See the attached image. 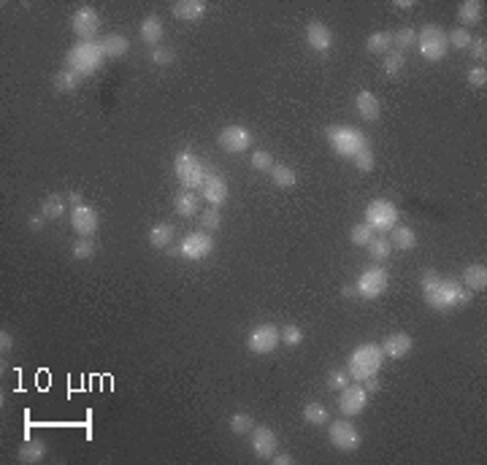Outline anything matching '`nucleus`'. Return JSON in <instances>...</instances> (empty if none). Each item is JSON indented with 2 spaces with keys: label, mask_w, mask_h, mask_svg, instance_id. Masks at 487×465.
Here are the masks:
<instances>
[{
  "label": "nucleus",
  "mask_w": 487,
  "mask_h": 465,
  "mask_svg": "<svg viewBox=\"0 0 487 465\" xmlns=\"http://www.w3.org/2000/svg\"><path fill=\"white\" fill-rule=\"evenodd\" d=\"M422 295H425V303L433 308V311H452V308H460V306H468L471 303V290H466L457 279L452 276H442L439 271L428 268L422 273Z\"/></svg>",
  "instance_id": "f257e3e1"
},
{
  "label": "nucleus",
  "mask_w": 487,
  "mask_h": 465,
  "mask_svg": "<svg viewBox=\"0 0 487 465\" xmlns=\"http://www.w3.org/2000/svg\"><path fill=\"white\" fill-rule=\"evenodd\" d=\"M103 63H106V54L100 49V41H79L73 43L68 49V54H65V68L76 71L82 79L95 73V71H100Z\"/></svg>",
  "instance_id": "f03ea898"
},
{
  "label": "nucleus",
  "mask_w": 487,
  "mask_h": 465,
  "mask_svg": "<svg viewBox=\"0 0 487 465\" xmlns=\"http://www.w3.org/2000/svg\"><path fill=\"white\" fill-rule=\"evenodd\" d=\"M174 170H177L179 184H181L184 190H201L203 181L209 179V173L214 168H212L209 163H203L195 152L181 149L177 157H174Z\"/></svg>",
  "instance_id": "7ed1b4c3"
},
{
  "label": "nucleus",
  "mask_w": 487,
  "mask_h": 465,
  "mask_svg": "<svg viewBox=\"0 0 487 465\" xmlns=\"http://www.w3.org/2000/svg\"><path fill=\"white\" fill-rule=\"evenodd\" d=\"M382 360H385V354H382L379 343H360V346H354L350 360H347L350 363L347 371H350L352 381H365L379 374Z\"/></svg>",
  "instance_id": "20e7f679"
},
{
  "label": "nucleus",
  "mask_w": 487,
  "mask_h": 465,
  "mask_svg": "<svg viewBox=\"0 0 487 465\" xmlns=\"http://www.w3.org/2000/svg\"><path fill=\"white\" fill-rule=\"evenodd\" d=\"M325 135H328V144L333 146V152H336L339 157H354L360 149L368 146L365 133L350 125H330Z\"/></svg>",
  "instance_id": "39448f33"
},
{
  "label": "nucleus",
  "mask_w": 487,
  "mask_h": 465,
  "mask_svg": "<svg viewBox=\"0 0 487 465\" xmlns=\"http://www.w3.org/2000/svg\"><path fill=\"white\" fill-rule=\"evenodd\" d=\"M398 206L387 198H374L368 206H365V225L374 227L376 233H390L396 225H398Z\"/></svg>",
  "instance_id": "423d86ee"
},
{
  "label": "nucleus",
  "mask_w": 487,
  "mask_h": 465,
  "mask_svg": "<svg viewBox=\"0 0 487 465\" xmlns=\"http://www.w3.org/2000/svg\"><path fill=\"white\" fill-rule=\"evenodd\" d=\"M417 49L420 54L428 60V63H439L446 57V49H449V41H446V30L442 25H425L420 33H417Z\"/></svg>",
  "instance_id": "0eeeda50"
},
{
  "label": "nucleus",
  "mask_w": 487,
  "mask_h": 465,
  "mask_svg": "<svg viewBox=\"0 0 487 465\" xmlns=\"http://www.w3.org/2000/svg\"><path fill=\"white\" fill-rule=\"evenodd\" d=\"M387 284H390V276H387V271L382 268V265H371V268H365L360 276H357V284H354V290H357V295L365 297V300H374V297H379L385 290H387Z\"/></svg>",
  "instance_id": "6e6552de"
},
{
  "label": "nucleus",
  "mask_w": 487,
  "mask_h": 465,
  "mask_svg": "<svg viewBox=\"0 0 487 465\" xmlns=\"http://www.w3.org/2000/svg\"><path fill=\"white\" fill-rule=\"evenodd\" d=\"M279 343H282V330L273 322H263V325L252 328L247 336V349L252 354H271Z\"/></svg>",
  "instance_id": "1a4fd4ad"
},
{
  "label": "nucleus",
  "mask_w": 487,
  "mask_h": 465,
  "mask_svg": "<svg viewBox=\"0 0 487 465\" xmlns=\"http://www.w3.org/2000/svg\"><path fill=\"white\" fill-rule=\"evenodd\" d=\"M71 33L79 38V41H98V33H100V16L92 5H79L71 16Z\"/></svg>",
  "instance_id": "9d476101"
},
{
  "label": "nucleus",
  "mask_w": 487,
  "mask_h": 465,
  "mask_svg": "<svg viewBox=\"0 0 487 465\" xmlns=\"http://www.w3.org/2000/svg\"><path fill=\"white\" fill-rule=\"evenodd\" d=\"M328 441L339 449V452H357L363 438H360V430L354 427L350 420H336V422H328Z\"/></svg>",
  "instance_id": "9b49d317"
},
{
  "label": "nucleus",
  "mask_w": 487,
  "mask_h": 465,
  "mask_svg": "<svg viewBox=\"0 0 487 465\" xmlns=\"http://www.w3.org/2000/svg\"><path fill=\"white\" fill-rule=\"evenodd\" d=\"M217 144L222 146V152H227V155H244L252 146V133L241 125H227L220 130Z\"/></svg>",
  "instance_id": "f8f14e48"
},
{
  "label": "nucleus",
  "mask_w": 487,
  "mask_h": 465,
  "mask_svg": "<svg viewBox=\"0 0 487 465\" xmlns=\"http://www.w3.org/2000/svg\"><path fill=\"white\" fill-rule=\"evenodd\" d=\"M365 406H368V392H365V387H363L360 381H354V384L350 381V384L339 392V409H341L344 417H357V414H363Z\"/></svg>",
  "instance_id": "ddd939ff"
},
{
  "label": "nucleus",
  "mask_w": 487,
  "mask_h": 465,
  "mask_svg": "<svg viewBox=\"0 0 487 465\" xmlns=\"http://www.w3.org/2000/svg\"><path fill=\"white\" fill-rule=\"evenodd\" d=\"M179 252L184 260H206L209 254L214 252V238L203 230H198V233H190V236H184L181 238V244H179Z\"/></svg>",
  "instance_id": "4468645a"
},
{
  "label": "nucleus",
  "mask_w": 487,
  "mask_h": 465,
  "mask_svg": "<svg viewBox=\"0 0 487 465\" xmlns=\"http://www.w3.org/2000/svg\"><path fill=\"white\" fill-rule=\"evenodd\" d=\"M98 225H100L98 209H92L87 203L71 209V227H73V233H79V238H92L98 233Z\"/></svg>",
  "instance_id": "2eb2a0df"
},
{
  "label": "nucleus",
  "mask_w": 487,
  "mask_h": 465,
  "mask_svg": "<svg viewBox=\"0 0 487 465\" xmlns=\"http://www.w3.org/2000/svg\"><path fill=\"white\" fill-rule=\"evenodd\" d=\"M252 452H255V457L258 460H271L273 455H276V449H279V438H276V433L266 427V424H255L252 427Z\"/></svg>",
  "instance_id": "dca6fc26"
},
{
  "label": "nucleus",
  "mask_w": 487,
  "mask_h": 465,
  "mask_svg": "<svg viewBox=\"0 0 487 465\" xmlns=\"http://www.w3.org/2000/svg\"><path fill=\"white\" fill-rule=\"evenodd\" d=\"M201 195H203V201H206L209 206L220 209V206H225V201H227V181L222 179L217 170H212L209 179H206L203 187H201Z\"/></svg>",
  "instance_id": "f3484780"
},
{
  "label": "nucleus",
  "mask_w": 487,
  "mask_h": 465,
  "mask_svg": "<svg viewBox=\"0 0 487 465\" xmlns=\"http://www.w3.org/2000/svg\"><path fill=\"white\" fill-rule=\"evenodd\" d=\"M306 43H309V49L319 52V54H325V52L333 49V30H330L325 22L314 19V22L306 25Z\"/></svg>",
  "instance_id": "a211bd4d"
},
{
  "label": "nucleus",
  "mask_w": 487,
  "mask_h": 465,
  "mask_svg": "<svg viewBox=\"0 0 487 465\" xmlns=\"http://www.w3.org/2000/svg\"><path fill=\"white\" fill-rule=\"evenodd\" d=\"M414 349V341L409 333H390L387 339L382 341V354L390 360H403L409 352Z\"/></svg>",
  "instance_id": "6ab92c4d"
},
{
  "label": "nucleus",
  "mask_w": 487,
  "mask_h": 465,
  "mask_svg": "<svg viewBox=\"0 0 487 465\" xmlns=\"http://www.w3.org/2000/svg\"><path fill=\"white\" fill-rule=\"evenodd\" d=\"M460 284L471 293H485L487 290V268L485 262H474V265H466L463 273H460Z\"/></svg>",
  "instance_id": "aec40b11"
},
{
  "label": "nucleus",
  "mask_w": 487,
  "mask_h": 465,
  "mask_svg": "<svg viewBox=\"0 0 487 465\" xmlns=\"http://www.w3.org/2000/svg\"><path fill=\"white\" fill-rule=\"evenodd\" d=\"M354 106H357V114H360L365 122H379V117H382V106H379V98H376L374 92H368V89L357 92Z\"/></svg>",
  "instance_id": "412c9836"
},
{
  "label": "nucleus",
  "mask_w": 487,
  "mask_h": 465,
  "mask_svg": "<svg viewBox=\"0 0 487 465\" xmlns=\"http://www.w3.org/2000/svg\"><path fill=\"white\" fill-rule=\"evenodd\" d=\"M206 3L203 0H179L171 5V11H174V16L181 19V22H198V19H203V14H206Z\"/></svg>",
  "instance_id": "4be33fe9"
},
{
  "label": "nucleus",
  "mask_w": 487,
  "mask_h": 465,
  "mask_svg": "<svg viewBox=\"0 0 487 465\" xmlns=\"http://www.w3.org/2000/svg\"><path fill=\"white\" fill-rule=\"evenodd\" d=\"M46 441L44 438H27L22 446H19V452H16V457H19V463L25 465H36L41 463L46 457Z\"/></svg>",
  "instance_id": "5701e85b"
},
{
  "label": "nucleus",
  "mask_w": 487,
  "mask_h": 465,
  "mask_svg": "<svg viewBox=\"0 0 487 465\" xmlns=\"http://www.w3.org/2000/svg\"><path fill=\"white\" fill-rule=\"evenodd\" d=\"M482 14H485V5L479 0H466L457 5V27H471V25H479L482 22Z\"/></svg>",
  "instance_id": "b1692460"
},
{
  "label": "nucleus",
  "mask_w": 487,
  "mask_h": 465,
  "mask_svg": "<svg viewBox=\"0 0 487 465\" xmlns=\"http://www.w3.org/2000/svg\"><path fill=\"white\" fill-rule=\"evenodd\" d=\"M138 38L146 43V46H160V38H163V22H160V16H155V14H149L144 22H141V27H138Z\"/></svg>",
  "instance_id": "393cba45"
},
{
  "label": "nucleus",
  "mask_w": 487,
  "mask_h": 465,
  "mask_svg": "<svg viewBox=\"0 0 487 465\" xmlns=\"http://www.w3.org/2000/svg\"><path fill=\"white\" fill-rule=\"evenodd\" d=\"M100 49L106 54V60H120L131 52V41L122 36V33H111L106 38H100Z\"/></svg>",
  "instance_id": "a878e982"
},
{
  "label": "nucleus",
  "mask_w": 487,
  "mask_h": 465,
  "mask_svg": "<svg viewBox=\"0 0 487 465\" xmlns=\"http://www.w3.org/2000/svg\"><path fill=\"white\" fill-rule=\"evenodd\" d=\"M174 238H177V227H174L171 222H157V225L149 230V244H152L155 249H168V247L174 244Z\"/></svg>",
  "instance_id": "bb28decb"
},
{
  "label": "nucleus",
  "mask_w": 487,
  "mask_h": 465,
  "mask_svg": "<svg viewBox=\"0 0 487 465\" xmlns=\"http://www.w3.org/2000/svg\"><path fill=\"white\" fill-rule=\"evenodd\" d=\"M387 238H390L393 249H400V252H411L417 247V233L411 227H406V225H396Z\"/></svg>",
  "instance_id": "cd10ccee"
},
{
  "label": "nucleus",
  "mask_w": 487,
  "mask_h": 465,
  "mask_svg": "<svg viewBox=\"0 0 487 465\" xmlns=\"http://www.w3.org/2000/svg\"><path fill=\"white\" fill-rule=\"evenodd\" d=\"M174 209L181 216H195L198 209H201V198L195 190H181L177 198H174Z\"/></svg>",
  "instance_id": "c85d7f7f"
},
{
  "label": "nucleus",
  "mask_w": 487,
  "mask_h": 465,
  "mask_svg": "<svg viewBox=\"0 0 487 465\" xmlns=\"http://www.w3.org/2000/svg\"><path fill=\"white\" fill-rule=\"evenodd\" d=\"M268 173H271V181H273L279 190H293V187L298 184V173L290 168V166L276 163V166L268 170Z\"/></svg>",
  "instance_id": "c756f323"
},
{
  "label": "nucleus",
  "mask_w": 487,
  "mask_h": 465,
  "mask_svg": "<svg viewBox=\"0 0 487 465\" xmlns=\"http://www.w3.org/2000/svg\"><path fill=\"white\" fill-rule=\"evenodd\" d=\"M365 49H368V54H387V52H393V36L390 33H385V30H379V33H371L368 38H365Z\"/></svg>",
  "instance_id": "7c9ffc66"
},
{
  "label": "nucleus",
  "mask_w": 487,
  "mask_h": 465,
  "mask_svg": "<svg viewBox=\"0 0 487 465\" xmlns=\"http://www.w3.org/2000/svg\"><path fill=\"white\" fill-rule=\"evenodd\" d=\"M365 249H368V254H371L374 262H385V260L393 254V244H390L387 236H374V241H371Z\"/></svg>",
  "instance_id": "2f4dec72"
},
{
  "label": "nucleus",
  "mask_w": 487,
  "mask_h": 465,
  "mask_svg": "<svg viewBox=\"0 0 487 465\" xmlns=\"http://www.w3.org/2000/svg\"><path fill=\"white\" fill-rule=\"evenodd\" d=\"M304 420L309 424H314V427H325V424L330 422V414H328V409L322 406V403H306L304 406Z\"/></svg>",
  "instance_id": "473e14b6"
},
{
  "label": "nucleus",
  "mask_w": 487,
  "mask_h": 465,
  "mask_svg": "<svg viewBox=\"0 0 487 465\" xmlns=\"http://www.w3.org/2000/svg\"><path fill=\"white\" fill-rule=\"evenodd\" d=\"M65 206H68V198L49 195V198H44V203H41V214H44L46 219H60L65 214Z\"/></svg>",
  "instance_id": "72a5a7b5"
},
{
  "label": "nucleus",
  "mask_w": 487,
  "mask_h": 465,
  "mask_svg": "<svg viewBox=\"0 0 487 465\" xmlns=\"http://www.w3.org/2000/svg\"><path fill=\"white\" fill-rule=\"evenodd\" d=\"M79 84H82V76H79L76 71H71V68H63V71H57V76H54L57 92H73Z\"/></svg>",
  "instance_id": "f704fd0d"
},
{
  "label": "nucleus",
  "mask_w": 487,
  "mask_h": 465,
  "mask_svg": "<svg viewBox=\"0 0 487 465\" xmlns=\"http://www.w3.org/2000/svg\"><path fill=\"white\" fill-rule=\"evenodd\" d=\"M252 427H255V420H252V414H247V411H236V414L230 417V433H233V435H249Z\"/></svg>",
  "instance_id": "c9c22d12"
},
{
  "label": "nucleus",
  "mask_w": 487,
  "mask_h": 465,
  "mask_svg": "<svg viewBox=\"0 0 487 465\" xmlns=\"http://www.w3.org/2000/svg\"><path fill=\"white\" fill-rule=\"evenodd\" d=\"M390 36H393V46H396L398 52H406V49L417 46V30H414V27H398V30L390 33Z\"/></svg>",
  "instance_id": "e433bc0d"
},
{
  "label": "nucleus",
  "mask_w": 487,
  "mask_h": 465,
  "mask_svg": "<svg viewBox=\"0 0 487 465\" xmlns=\"http://www.w3.org/2000/svg\"><path fill=\"white\" fill-rule=\"evenodd\" d=\"M403 63H406L403 52H398V49H396V52H387V54H385V60H382V71H385L387 76H393V79H396L400 71H403Z\"/></svg>",
  "instance_id": "4c0bfd02"
},
{
  "label": "nucleus",
  "mask_w": 487,
  "mask_h": 465,
  "mask_svg": "<svg viewBox=\"0 0 487 465\" xmlns=\"http://www.w3.org/2000/svg\"><path fill=\"white\" fill-rule=\"evenodd\" d=\"M374 227H368L365 222H360V225H354L352 230H350V241H352L354 247H368L371 241H374Z\"/></svg>",
  "instance_id": "58836bf2"
},
{
  "label": "nucleus",
  "mask_w": 487,
  "mask_h": 465,
  "mask_svg": "<svg viewBox=\"0 0 487 465\" xmlns=\"http://www.w3.org/2000/svg\"><path fill=\"white\" fill-rule=\"evenodd\" d=\"M201 227H203L206 233H214V230H220V227H222V212H220V209H214V206L203 209V212H201Z\"/></svg>",
  "instance_id": "ea45409f"
},
{
  "label": "nucleus",
  "mask_w": 487,
  "mask_h": 465,
  "mask_svg": "<svg viewBox=\"0 0 487 465\" xmlns=\"http://www.w3.org/2000/svg\"><path fill=\"white\" fill-rule=\"evenodd\" d=\"M149 60L155 63V65H160V68H166V65H174V60H177V52L171 49V46H155L152 49V54H149Z\"/></svg>",
  "instance_id": "a19ab883"
},
{
  "label": "nucleus",
  "mask_w": 487,
  "mask_h": 465,
  "mask_svg": "<svg viewBox=\"0 0 487 465\" xmlns=\"http://www.w3.org/2000/svg\"><path fill=\"white\" fill-rule=\"evenodd\" d=\"M249 163H252V168L260 170V173H268V170L276 166V163H273V155L266 152V149H255L252 157H249Z\"/></svg>",
  "instance_id": "79ce46f5"
},
{
  "label": "nucleus",
  "mask_w": 487,
  "mask_h": 465,
  "mask_svg": "<svg viewBox=\"0 0 487 465\" xmlns=\"http://www.w3.org/2000/svg\"><path fill=\"white\" fill-rule=\"evenodd\" d=\"M282 343L290 346V349L301 346V343H304V328H298V325H284V328H282Z\"/></svg>",
  "instance_id": "37998d69"
},
{
  "label": "nucleus",
  "mask_w": 487,
  "mask_h": 465,
  "mask_svg": "<svg viewBox=\"0 0 487 465\" xmlns=\"http://www.w3.org/2000/svg\"><path fill=\"white\" fill-rule=\"evenodd\" d=\"M95 252H98V247H95V241H92V238H79V241L73 244V249H71L73 260H92Z\"/></svg>",
  "instance_id": "c03bdc74"
},
{
  "label": "nucleus",
  "mask_w": 487,
  "mask_h": 465,
  "mask_svg": "<svg viewBox=\"0 0 487 465\" xmlns=\"http://www.w3.org/2000/svg\"><path fill=\"white\" fill-rule=\"evenodd\" d=\"M446 41H449V46H455V49H468L471 41H474V36L466 27H455L452 33H446Z\"/></svg>",
  "instance_id": "a18cd8bd"
},
{
  "label": "nucleus",
  "mask_w": 487,
  "mask_h": 465,
  "mask_svg": "<svg viewBox=\"0 0 487 465\" xmlns=\"http://www.w3.org/2000/svg\"><path fill=\"white\" fill-rule=\"evenodd\" d=\"M350 381H352V376H350V371H347V368H336V371H330V374H328V387H330L333 392H341Z\"/></svg>",
  "instance_id": "49530a36"
},
{
  "label": "nucleus",
  "mask_w": 487,
  "mask_h": 465,
  "mask_svg": "<svg viewBox=\"0 0 487 465\" xmlns=\"http://www.w3.org/2000/svg\"><path fill=\"white\" fill-rule=\"evenodd\" d=\"M352 160H354V168L360 170V173H368V170H374V163H376V157H374V152H371V146H365V149H360V152L354 155Z\"/></svg>",
  "instance_id": "de8ad7c7"
},
{
  "label": "nucleus",
  "mask_w": 487,
  "mask_h": 465,
  "mask_svg": "<svg viewBox=\"0 0 487 465\" xmlns=\"http://www.w3.org/2000/svg\"><path fill=\"white\" fill-rule=\"evenodd\" d=\"M468 84L477 87V89H485L487 87V68L485 65H474L468 71Z\"/></svg>",
  "instance_id": "09e8293b"
},
{
  "label": "nucleus",
  "mask_w": 487,
  "mask_h": 465,
  "mask_svg": "<svg viewBox=\"0 0 487 465\" xmlns=\"http://www.w3.org/2000/svg\"><path fill=\"white\" fill-rule=\"evenodd\" d=\"M468 52H471V57H474V60H479L477 65H485V60H487V38H482V36H479V38H474V41H471V46H468Z\"/></svg>",
  "instance_id": "8fccbe9b"
},
{
  "label": "nucleus",
  "mask_w": 487,
  "mask_h": 465,
  "mask_svg": "<svg viewBox=\"0 0 487 465\" xmlns=\"http://www.w3.org/2000/svg\"><path fill=\"white\" fill-rule=\"evenodd\" d=\"M11 349H14V336L8 330H0V352H3V357L11 354Z\"/></svg>",
  "instance_id": "3c124183"
},
{
  "label": "nucleus",
  "mask_w": 487,
  "mask_h": 465,
  "mask_svg": "<svg viewBox=\"0 0 487 465\" xmlns=\"http://www.w3.org/2000/svg\"><path fill=\"white\" fill-rule=\"evenodd\" d=\"M44 222H46V216L44 214H36V216H30V227L38 233V230H44Z\"/></svg>",
  "instance_id": "603ef678"
},
{
  "label": "nucleus",
  "mask_w": 487,
  "mask_h": 465,
  "mask_svg": "<svg viewBox=\"0 0 487 465\" xmlns=\"http://www.w3.org/2000/svg\"><path fill=\"white\" fill-rule=\"evenodd\" d=\"M271 463H276V465H293V463H295V457H293V455H273V457H271Z\"/></svg>",
  "instance_id": "864d4df0"
},
{
  "label": "nucleus",
  "mask_w": 487,
  "mask_h": 465,
  "mask_svg": "<svg viewBox=\"0 0 487 465\" xmlns=\"http://www.w3.org/2000/svg\"><path fill=\"white\" fill-rule=\"evenodd\" d=\"M68 203H71V206H82V203H84L82 192H79V190H71V192H68Z\"/></svg>",
  "instance_id": "5fc2aeb1"
},
{
  "label": "nucleus",
  "mask_w": 487,
  "mask_h": 465,
  "mask_svg": "<svg viewBox=\"0 0 487 465\" xmlns=\"http://www.w3.org/2000/svg\"><path fill=\"white\" fill-rule=\"evenodd\" d=\"M360 384L365 387V392H379V379H376V376H371V379L360 381Z\"/></svg>",
  "instance_id": "6e6d98bb"
},
{
  "label": "nucleus",
  "mask_w": 487,
  "mask_h": 465,
  "mask_svg": "<svg viewBox=\"0 0 487 465\" xmlns=\"http://www.w3.org/2000/svg\"><path fill=\"white\" fill-rule=\"evenodd\" d=\"M396 8H400V11H414L417 3H411V0H396Z\"/></svg>",
  "instance_id": "4d7b16f0"
},
{
  "label": "nucleus",
  "mask_w": 487,
  "mask_h": 465,
  "mask_svg": "<svg viewBox=\"0 0 487 465\" xmlns=\"http://www.w3.org/2000/svg\"><path fill=\"white\" fill-rule=\"evenodd\" d=\"M341 293H344V297H354V295H357V290H354V287H350V284H344V290H341Z\"/></svg>",
  "instance_id": "13d9d810"
},
{
  "label": "nucleus",
  "mask_w": 487,
  "mask_h": 465,
  "mask_svg": "<svg viewBox=\"0 0 487 465\" xmlns=\"http://www.w3.org/2000/svg\"><path fill=\"white\" fill-rule=\"evenodd\" d=\"M166 252L171 254V257H179V254H181V252H179V247H174V244H171V247H168V249H166Z\"/></svg>",
  "instance_id": "bf43d9fd"
}]
</instances>
